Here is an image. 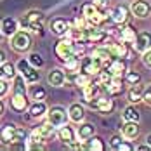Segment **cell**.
Wrapping results in <instances>:
<instances>
[{
    "instance_id": "7a4b0ae2",
    "label": "cell",
    "mask_w": 151,
    "mask_h": 151,
    "mask_svg": "<svg viewBox=\"0 0 151 151\" xmlns=\"http://www.w3.org/2000/svg\"><path fill=\"white\" fill-rule=\"evenodd\" d=\"M26 137V132H24V129H19V127H16V125H5L4 129H2V136H0V141H2V144H5V146H9V144H12V142H17V141H23Z\"/></svg>"
},
{
    "instance_id": "7dc6e473",
    "label": "cell",
    "mask_w": 151,
    "mask_h": 151,
    "mask_svg": "<svg viewBox=\"0 0 151 151\" xmlns=\"http://www.w3.org/2000/svg\"><path fill=\"white\" fill-rule=\"evenodd\" d=\"M94 2H96L97 5H101V7H103V5H108V2H109V0H94Z\"/></svg>"
},
{
    "instance_id": "f6af8a7d",
    "label": "cell",
    "mask_w": 151,
    "mask_h": 151,
    "mask_svg": "<svg viewBox=\"0 0 151 151\" xmlns=\"http://www.w3.org/2000/svg\"><path fill=\"white\" fill-rule=\"evenodd\" d=\"M136 150H141V151H144V150H151V146H150V144H139Z\"/></svg>"
},
{
    "instance_id": "e575fe53",
    "label": "cell",
    "mask_w": 151,
    "mask_h": 151,
    "mask_svg": "<svg viewBox=\"0 0 151 151\" xmlns=\"http://www.w3.org/2000/svg\"><path fill=\"white\" fill-rule=\"evenodd\" d=\"M111 50H113V54H115V58H125L127 54H129V50H127V45H125V42L123 44H111Z\"/></svg>"
},
{
    "instance_id": "8fae6325",
    "label": "cell",
    "mask_w": 151,
    "mask_h": 151,
    "mask_svg": "<svg viewBox=\"0 0 151 151\" xmlns=\"http://www.w3.org/2000/svg\"><path fill=\"white\" fill-rule=\"evenodd\" d=\"M91 106L96 108L101 115H109L115 109V103L109 97H96V101H91Z\"/></svg>"
},
{
    "instance_id": "836d02e7",
    "label": "cell",
    "mask_w": 151,
    "mask_h": 151,
    "mask_svg": "<svg viewBox=\"0 0 151 151\" xmlns=\"http://www.w3.org/2000/svg\"><path fill=\"white\" fill-rule=\"evenodd\" d=\"M73 80H75V83L78 85V87H82V89H83L85 85H89V83H92V75H89V73H85V71H83V73H76Z\"/></svg>"
},
{
    "instance_id": "7402d4cb",
    "label": "cell",
    "mask_w": 151,
    "mask_h": 151,
    "mask_svg": "<svg viewBox=\"0 0 151 151\" xmlns=\"http://www.w3.org/2000/svg\"><path fill=\"white\" fill-rule=\"evenodd\" d=\"M92 56L99 58V59L104 61V63H109V61L115 58V54H113L111 47H108V45H99V47H96V49L92 50Z\"/></svg>"
},
{
    "instance_id": "7c38bea8",
    "label": "cell",
    "mask_w": 151,
    "mask_h": 151,
    "mask_svg": "<svg viewBox=\"0 0 151 151\" xmlns=\"http://www.w3.org/2000/svg\"><path fill=\"white\" fill-rule=\"evenodd\" d=\"M50 31L54 35H58V37H64L70 31V23L64 17H54L50 21Z\"/></svg>"
},
{
    "instance_id": "44dd1931",
    "label": "cell",
    "mask_w": 151,
    "mask_h": 151,
    "mask_svg": "<svg viewBox=\"0 0 151 151\" xmlns=\"http://www.w3.org/2000/svg\"><path fill=\"white\" fill-rule=\"evenodd\" d=\"M11 108L16 111H24L28 108V99H26V94H12L11 97Z\"/></svg>"
},
{
    "instance_id": "e0dca14e",
    "label": "cell",
    "mask_w": 151,
    "mask_h": 151,
    "mask_svg": "<svg viewBox=\"0 0 151 151\" xmlns=\"http://www.w3.org/2000/svg\"><path fill=\"white\" fill-rule=\"evenodd\" d=\"M17 30H19V24H17V21H16L14 17H4V19H2V23H0V31H2L4 35L12 37Z\"/></svg>"
},
{
    "instance_id": "f35d334b",
    "label": "cell",
    "mask_w": 151,
    "mask_h": 151,
    "mask_svg": "<svg viewBox=\"0 0 151 151\" xmlns=\"http://www.w3.org/2000/svg\"><path fill=\"white\" fill-rule=\"evenodd\" d=\"M2 71H4V76H7V78H14L16 76V70L11 63H4L2 64Z\"/></svg>"
},
{
    "instance_id": "8992f818",
    "label": "cell",
    "mask_w": 151,
    "mask_h": 151,
    "mask_svg": "<svg viewBox=\"0 0 151 151\" xmlns=\"http://www.w3.org/2000/svg\"><path fill=\"white\" fill-rule=\"evenodd\" d=\"M66 118H70V115L63 106H52L47 109V120L54 127H63L66 123Z\"/></svg>"
},
{
    "instance_id": "9a60e30c",
    "label": "cell",
    "mask_w": 151,
    "mask_h": 151,
    "mask_svg": "<svg viewBox=\"0 0 151 151\" xmlns=\"http://www.w3.org/2000/svg\"><path fill=\"white\" fill-rule=\"evenodd\" d=\"M106 66H108V70H109L115 76H122L123 73H127V71H129V70H127L125 61L122 59V58H113L109 63H106Z\"/></svg>"
},
{
    "instance_id": "603a6c76",
    "label": "cell",
    "mask_w": 151,
    "mask_h": 151,
    "mask_svg": "<svg viewBox=\"0 0 151 151\" xmlns=\"http://www.w3.org/2000/svg\"><path fill=\"white\" fill-rule=\"evenodd\" d=\"M94 132H96V127H94L92 123H82V122H80V127H78V130H76V134H78V137H80L82 141L91 139V137L94 136Z\"/></svg>"
},
{
    "instance_id": "9c48e42d",
    "label": "cell",
    "mask_w": 151,
    "mask_h": 151,
    "mask_svg": "<svg viewBox=\"0 0 151 151\" xmlns=\"http://www.w3.org/2000/svg\"><path fill=\"white\" fill-rule=\"evenodd\" d=\"M103 64H104V61H101L96 56L85 58V59L82 61V71H85L89 75H99L101 70H103Z\"/></svg>"
},
{
    "instance_id": "ffe728a7",
    "label": "cell",
    "mask_w": 151,
    "mask_h": 151,
    "mask_svg": "<svg viewBox=\"0 0 151 151\" xmlns=\"http://www.w3.org/2000/svg\"><path fill=\"white\" fill-rule=\"evenodd\" d=\"M68 115H70V120L75 122V123H80V122L85 118V109H83V106L75 103V104H71L68 108Z\"/></svg>"
},
{
    "instance_id": "f5cc1de1",
    "label": "cell",
    "mask_w": 151,
    "mask_h": 151,
    "mask_svg": "<svg viewBox=\"0 0 151 151\" xmlns=\"http://www.w3.org/2000/svg\"><path fill=\"white\" fill-rule=\"evenodd\" d=\"M0 38H2V31H0Z\"/></svg>"
},
{
    "instance_id": "b9f144b4",
    "label": "cell",
    "mask_w": 151,
    "mask_h": 151,
    "mask_svg": "<svg viewBox=\"0 0 151 151\" xmlns=\"http://www.w3.org/2000/svg\"><path fill=\"white\" fill-rule=\"evenodd\" d=\"M142 101L146 103L148 106H151V85H148L144 89V96H142Z\"/></svg>"
},
{
    "instance_id": "60d3db41",
    "label": "cell",
    "mask_w": 151,
    "mask_h": 151,
    "mask_svg": "<svg viewBox=\"0 0 151 151\" xmlns=\"http://www.w3.org/2000/svg\"><path fill=\"white\" fill-rule=\"evenodd\" d=\"M142 63H144V66H146V68H150V70H151V49H150V50H146V52L142 54Z\"/></svg>"
},
{
    "instance_id": "681fc988",
    "label": "cell",
    "mask_w": 151,
    "mask_h": 151,
    "mask_svg": "<svg viewBox=\"0 0 151 151\" xmlns=\"http://www.w3.org/2000/svg\"><path fill=\"white\" fill-rule=\"evenodd\" d=\"M146 141H148V144H150V146H151V134H150V136H148V137H146Z\"/></svg>"
},
{
    "instance_id": "1f68e13d",
    "label": "cell",
    "mask_w": 151,
    "mask_h": 151,
    "mask_svg": "<svg viewBox=\"0 0 151 151\" xmlns=\"http://www.w3.org/2000/svg\"><path fill=\"white\" fill-rule=\"evenodd\" d=\"M66 64V70L68 71H71V73H78L80 71V66H82V61L78 56H73V58H70V59L64 63Z\"/></svg>"
},
{
    "instance_id": "f546056e",
    "label": "cell",
    "mask_w": 151,
    "mask_h": 151,
    "mask_svg": "<svg viewBox=\"0 0 151 151\" xmlns=\"http://www.w3.org/2000/svg\"><path fill=\"white\" fill-rule=\"evenodd\" d=\"M99 91H101V87H99V85H96V83H89V85H85V87H83V97L91 103L94 97H97Z\"/></svg>"
},
{
    "instance_id": "cb8c5ba5",
    "label": "cell",
    "mask_w": 151,
    "mask_h": 151,
    "mask_svg": "<svg viewBox=\"0 0 151 151\" xmlns=\"http://www.w3.org/2000/svg\"><path fill=\"white\" fill-rule=\"evenodd\" d=\"M30 115L33 118H42L44 115H47V106L44 101H35L30 106Z\"/></svg>"
},
{
    "instance_id": "d590c367",
    "label": "cell",
    "mask_w": 151,
    "mask_h": 151,
    "mask_svg": "<svg viewBox=\"0 0 151 151\" xmlns=\"http://www.w3.org/2000/svg\"><path fill=\"white\" fill-rule=\"evenodd\" d=\"M31 99H35V101H44V99H45V89L33 83V87H31Z\"/></svg>"
},
{
    "instance_id": "6da1fadb",
    "label": "cell",
    "mask_w": 151,
    "mask_h": 151,
    "mask_svg": "<svg viewBox=\"0 0 151 151\" xmlns=\"http://www.w3.org/2000/svg\"><path fill=\"white\" fill-rule=\"evenodd\" d=\"M82 12H83V17L89 21V24L92 26H99L106 21V16L101 9V5H97L96 2L94 4H85L82 7Z\"/></svg>"
},
{
    "instance_id": "ac0fdd59",
    "label": "cell",
    "mask_w": 151,
    "mask_h": 151,
    "mask_svg": "<svg viewBox=\"0 0 151 151\" xmlns=\"http://www.w3.org/2000/svg\"><path fill=\"white\" fill-rule=\"evenodd\" d=\"M122 136L125 137V139H129V141L136 139L139 136V125H137V122H125L122 125Z\"/></svg>"
},
{
    "instance_id": "f907efd6",
    "label": "cell",
    "mask_w": 151,
    "mask_h": 151,
    "mask_svg": "<svg viewBox=\"0 0 151 151\" xmlns=\"http://www.w3.org/2000/svg\"><path fill=\"white\" fill-rule=\"evenodd\" d=\"M2 75H4V71H2V68H0V76H2Z\"/></svg>"
},
{
    "instance_id": "8d00e7d4",
    "label": "cell",
    "mask_w": 151,
    "mask_h": 151,
    "mask_svg": "<svg viewBox=\"0 0 151 151\" xmlns=\"http://www.w3.org/2000/svg\"><path fill=\"white\" fill-rule=\"evenodd\" d=\"M125 82L129 85H136V83H141V75L137 71H127L125 73Z\"/></svg>"
},
{
    "instance_id": "3957f363",
    "label": "cell",
    "mask_w": 151,
    "mask_h": 151,
    "mask_svg": "<svg viewBox=\"0 0 151 151\" xmlns=\"http://www.w3.org/2000/svg\"><path fill=\"white\" fill-rule=\"evenodd\" d=\"M11 47L16 52H28L31 49V35L24 30H17L11 37Z\"/></svg>"
},
{
    "instance_id": "ba28073f",
    "label": "cell",
    "mask_w": 151,
    "mask_h": 151,
    "mask_svg": "<svg viewBox=\"0 0 151 151\" xmlns=\"http://www.w3.org/2000/svg\"><path fill=\"white\" fill-rule=\"evenodd\" d=\"M108 38V33L103 30H99L97 26H87L83 30V40L91 42V44H103Z\"/></svg>"
},
{
    "instance_id": "484cf974",
    "label": "cell",
    "mask_w": 151,
    "mask_h": 151,
    "mask_svg": "<svg viewBox=\"0 0 151 151\" xmlns=\"http://www.w3.org/2000/svg\"><path fill=\"white\" fill-rule=\"evenodd\" d=\"M59 137H61V141L64 142V144H71L73 141H75V130L70 127V125H63L61 127V130H59Z\"/></svg>"
},
{
    "instance_id": "d6a6232c",
    "label": "cell",
    "mask_w": 151,
    "mask_h": 151,
    "mask_svg": "<svg viewBox=\"0 0 151 151\" xmlns=\"http://www.w3.org/2000/svg\"><path fill=\"white\" fill-rule=\"evenodd\" d=\"M26 80H24V76L23 75H16L14 76V85H12V89H14L16 94H26Z\"/></svg>"
},
{
    "instance_id": "816d5d0a",
    "label": "cell",
    "mask_w": 151,
    "mask_h": 151,
    "mask_svg": "<svg viewBox=\"0 0 151 151\" xmlns=\"http://www.w3.org/2000/svg\"><path fill=\"white\" fill-rule=\"evenodd\" d=\"M0 136H2V129H0Z\"/></svg>"
},
{
    "instance_id": "52a82bcc",
    "label": "cell",
    "mask_w": 151,
    "mask_h": 151,
    "mask_svg": "<svg viewBox=\"0 0 151 151\" xmlns=\"http://www.w3.org/2000/svg\"><path fill=\"white\" fill-rule=\"evenodd\" d=\"M42 21H44V14L40 11H30L23 19V26L31 31H40L42 30Z\"/></svg>"
},
{
    "instance_id": "2e32d148",
    "label": "cell",
    "mask_w": 151,
    "mask_h": 151,
    "mask_svg": "<svg viewBox=\"0 0 151 151\" xmlns=\"http://www.w3.org/2000/svg\"><path fill=\"white\" fill-rule=\"evenodd\" d=\"M47 82H49V85H52V87H63L64 82H66V75H64L63 70L54 68V70L49 71V75H47Z\"/></svg>"
},
{
    "instance_id": "c3c4849f",
    "label": "cell",
    "mask_w": 151,
    "mask_h": 151,
    "mask_svg": "<svg viewBox=\"0 0 151 151\" xmlns=\"http://www.w3.org/2000/svg\"><path fill=\"white\" fill-rule=\"evenodd\" d=\"M2 115H4V103L0 101V116H2Z\"/></svg>"
},
{
    "instance_id": "d4e9b609",
    "label": "cell",
    "mask_w": 151,
    "mask_h": 151,
    "mask_svg": "<svg viewBox=\"0 0 151 151\" xmlns=\"http://www.w3.org/2000/svg\"><path fill=\"white\" fill-rule=\"evenodd\" d=\"M118 35H120L122 42H125V44H134L136 38H137V33H136V30H134L132 26H125V28H122Z\"/></svg>"
},
{
    "instance_id": "4dcf8cb0",
    "label": "cell",
    "mask_w": 151,
    "mask_h": 151,
    "mask_svg": "<svg viewBox=\"0 0 151 151\" xmlns=\"http://www.w3.org/2000/svg\"><path fill=\"white\" fill-rule=\"evenodd\" d=\"M85 150H91V151H103L104 150V144L99 137L92 136L91 139H87V144H85Z\"/></svg>"
},
{
    "instance_id": "74e56055",
    "label": "cell",
    "mask_w": 151,
    "mask_h": 151,
    "mask_svg": "<svg viewBox=\"0 0 151 151\" xmlns=\"http://www.w3.org/2000/svg\"><path fill=\"white\" fill-rule=\"evenodd\" d=\"M28 61H30V63L33 64V66H35V68H38V70L44 66V59H42V56H40L38 52H31L30 58H28Z\"/></svg>"
},
{
    "instance_id": "ee69618b",
    "label": "cell",
    "mask_w": 151,
    "mask_h": 151,
    "mask_svg": "<svg viewBox=\"0 0 151 151\" xmlns=\"http://www.w3.org/2000/svg\"><path fill=\"white\" fill-rule=\"evenodd\" d=\"M118 150L120 151H130V150H134V148H132L129 142H123V141H122V144L118 146Z\"/></svg>"
},
{
    "instance_id": "4fadbf2b",
    "label": "cell",
    "mask_w": 151,
    "mask_h": 151,
    "mask_svg": "<svg viewBox=\"0 0 151 151\" xmlns=\"http://www.w3.org/2000/svg\"><path fill=\"white\" fill-rule=\"evenodd\" d=\"M134 47H136L137 52H141V54H144L146 50H150L151 49V33L150 31H141L137 35L136 42H134Z\"/></svg>"
},
{
    "instance_id": "4316f807",
    "label": "cell",
    "mask_w": 151,
    "mask_h": 151,
    "mask_svg": "<svg viewBox=\"0 0 151 151\" xmlns=\"http://www.w3.org/2000/svg\"><path fill=\"white\" fill-rule=\"evenodd\" d=\"M106 91L111 96H116V94H122L123 91V85H122V76H113V80L106 85Z\"/></svg>"
},
{
    "instance_id": "ab89813d",
    "label": "cell",
    "mask_w": 151,
    "mask_h": 151,
    "mask_svg": "<svg viewBox=\"0 0 151 151\" xmlns=\"http://www.w3.org/2000/svg\"><path fill=\"white\" fill-rule=\"evenodd\" d=\"M9 94V83L0 78V97H5Z\"/></svg>"
},
{
    "instance_id": "5b68a950",
    "label": "cell",
    "mask_w": 151,
    "mask_h": 151,
    "mask_svg": "<svg viewBox=\"0 0 151 151\" xmlns=\"http://www.w3.org/2000/svg\"><path fill=\"white\" fill-rule=\"evenodd\" d=\"M17 70H19V73H21V75L24 76L26 83H30V85H33V83H38V80H40V73L37 71L38 68H35L30 61L21 59L19 63H17Z\"/></svg>"
},
{
    "instance_id": "d6986e66",
    "label": "cell",
    "mask_w": 151,
    "mask_h": 151,
    "mask_svg": "<svg viewBox=\"0 0 151 151\" xmlns=\"http://www.w3.org/2000/svg\"><path fill=\"white\" fill-rule=\"evenodd\" d=\"M142 96H144V87L141 83H136V85H130V89L127 92V99L130 104H136L139 101H142Z\"/></svg>"
},
{
    "instance_id": "f1b7e54d",
    "label": "cell",
    "mask_w": 151,
    "mask_h": 151,
    "mask_svg": "<svg viewBox=\"0 0 151 151\" xmlns=\"http://www.w3.org/2000/svg\"><path fill=\"white\" fill-rule=\"evenodd\" d=\"M122 118L125 122H139L141 115H139V111H137L134 106H127L123 109V113H122Z\"/></svg>"
},
{
    "instance_id": "7bdbcfd3",
    "label": "cell",
    "mask_w": 151,
    "mask_h": 151,
    "mask_svg": "<svg viewBox=\"0 0 151 151\" xmlns=\"http://www.w3.org/2000/svg\"><path fill=\"white\" fill-rule=\"evenodd\" d=\"M122 144V137L120 136H113L111 137V141H109V146L113 148V150H118V146Z\"/></svg>"
},
{
    "instance_id": "5bb4252c",
    "label": "cell",
    "mask_w": 151,
    "mask_h": 151,
    "mask_svg": "<svg viewBox=\"0 0 151 151\" xmlns=\"http://www.w3.org/2000/svg\"><path fill=\"white\" fill-rule=\"evenodd\" d=\"M129 14H130V9L127 7V5H116L113 11H111V19L115 21V23H118V24H123V23H127V19H129Z\"/></svg>"
},
{
    "instance_id": "bcb514c9",
    "label": "cell",
    "mask_w": 151,
    "mask_h": 151,
    "mask_svg": "<svg viewBox=\"0 0 151 151\" xmlns=\"http://www.w3.org/2000/svg\"><path fill=\"white\" fill-rule=\"evenodd\" d=\"M4 63H5V52H4V50L0 49V66H2Z\"/></svg>"
},
{
    "instance_id": "30bf717a",
    "label": "cell",
    "mask_w": 151,
    "mask_h": 151,
    "mask_svg": "<svg viewBox=\"0 0 151 151\" xmlns=\"http://www.w3.org/2000/svg\"><path fill=\"white\" fill-rule=\"evenodd\" d=\"M130 12L139 19H144V17H148L151 14V5L146 0H134L130 4Z\"/></svg>"
},
{
    "instance_id": "83f0119b",
    "label": "cell",
    "mask_w": 151,
    "mask_h": 151,
    "mask_svg": "<svg viewBox=\"0 0 151 151\" xmlns=\"http://www.w3.org/2000/svg\"><path fill=\"white\" fill-rule=\"evenodd\" d=\"M40 136H42V139L44 141H47V139H50V137H54V134H56V127L52 125V123H44L42 127H38V129H35Z\"/></svg>"
},
{
    "instance_id": "277c9868",
    "label": "cell",
    "mask_w": 151,
    "mask_h": 151,
    "mask_svg": "<svg viewBox=\"0 0 151 151\" xmlns=\"http://www.w3.org/2000/svg\"><path fill=\"white\" fill-rule=\"evenodd\" d=\"M56 54H58V58H59L63 63H66L70 58L76 56L75 40H71L70 37H66V38H61L59 42H58V45H56Z\"/></svg>"
}]
</instances>
